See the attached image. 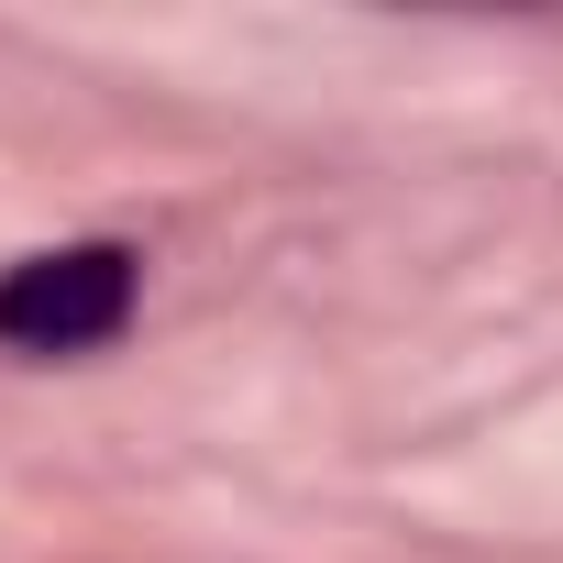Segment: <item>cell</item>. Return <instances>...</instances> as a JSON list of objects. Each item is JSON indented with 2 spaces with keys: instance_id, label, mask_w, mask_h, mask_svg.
<instances>
[{
  "instance_id": "obj_1",
  "label": "cell",
  "mask_w": 563,
  "mask_h": 563,
  "mask_svg": "<svg viewBox=\"0 0 563 563\" xmlns=\"http://www.w3.org/2000/svg\"><path fill=\"white\" fill-rule=\"evenodd\" d=\"M133 321V254L122 243H56L0 276V343L12 354H89Z\"/></svg>"
}]
</instances>
